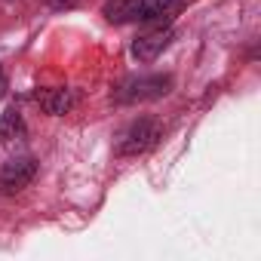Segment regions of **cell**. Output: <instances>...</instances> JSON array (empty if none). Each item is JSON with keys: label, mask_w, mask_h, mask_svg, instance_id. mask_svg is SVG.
<instances>
[{"label": "cell", "mask_w": 261, "mask_h": 261, "mask_svg": "<svg viewBox=\"0 0 261 261\" xmlns=\"http://www.w3.org/2000/svg\"><path fill=\"white\" fill-rule=\"evenodd\" d=\"M181 10L178 0H111L105 7V16L111 22H169Z\"/></svg>", "instance_id": "obj_1"}, {"label": "cell", "mask_w": 261, "mask_h": 261, "mask_svg": "<svg viewBox=\"0 0 261 261\" xmlns=\"http://www.w3.org/2000/svg\"><path fill=\"white\" fill-rule=\"evenodd\" d=\"M37 175V163L31 157H19L0 166V191L4 194H19L22 188L31 185V178Z\"/></svg>", "instance_id": "obj_2"}, {"label": "cell", "mask_w": 261, "mask_h": 261, "mask_svg": "<svg viewBox=\"0 0 261 261\" xmlns=\"http://www.w3.org/2000/svg\"><path fill=\"white\" fill-rule=\"evenodd\" d=\"M25 139H28L25 120H22V114H19L16 108H10L4 117H0V142H4L10 151H16V148L25 145Z\"/></svg>", "instance_id": "obj_3"}, {"label": "cell", "mask_w": 261, "mask_h": 261, "mask_svg": "<svg viewBox=\"0 0 261 261\" xmlns=\"http://www.w3.org/2000/svg\"><path fill=\"white\" fill-rule=\"evenodd\" d=\"M169 40H172V31H154V34H148V37H139L136 46H133V53H136L139 62H154V59L169 46Z\"/></svg>", "instance_id": "obj_4"}, {"label": "cell", "mask_w": 261, "mask_h": 261, "mask_svg": "<svg viewBox=\"0 0 261 261\" xmlns=\"http://www.w3.org/2000/svg\"><path fill=\"white\" fill-rule=\"evenodd\" d=\"M151 142H154V123L142 120V123H136V126L126 133V139L120 142L117 151H120V154H136V151H145Z\"/></svg>", "instance_id": "obj_5"}, {"label": "cell", "mask_w": 261, "mask_h": 261, "mask_svg": "<svg viewBox=\"0 0 261 261\" xmlns=\"http://www.w3.org/2000/svg\"><path fill=\"white\" fill-rule=\"evenodd\" d=\"M169 86V77H151V80H139L133 83V92H126V98H157L163 95Z\"/></svg>", "instance_id": "obj_6"}, {"label": "cell", "mask_w": 261, "mask_h": 261, "mask_svg": "<svg viewBox=\"0 0 261 261\" xmlns=\"http://www.w3.org/2000/svg\"><path fill=\"white\" fill-rule=\"evenodd\" d=\"M40 105H43L49 114H65L68 105H71V98H68L65 89H53V92H43V95H40Z\"/></svg>", "instance_id": "obj_7"}, {"label": "cell", "mask_w": 261, "mask_h": 261, "mask_svg": "<svg viewBox=\"0 0 261 261\" xmlns=\"http://www.w3.org/2000/svg\"><path fill=\"white\" fill-rule=\"evenodd\" d=\"M49 4H53L56 10H62V7H74V4H77V0H49Z\"/></svg>", "instance_id": "obj_8"}, {"label": "cell", "mask_w": 261, "mask_h": 261, "mask_svg": "<svg viewBox=\"0 0 261 261\" xmlns=\"http://www.w3.org/2000/svg\"><path fill=\"white\" fill-rule=\"evenodd\" d=\"M4 92H7V74H4V68H0V98H4Z\"/></svg>", "instance_id": "obj_9"}]
</instances>
